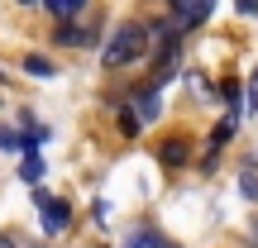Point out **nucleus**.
I'll list each match as a JSON object with an SVG mask.
<instances>
[{
	"label": "nucleus",
	"instance_id": "nucleus-17",
	"mask_svg": "<svg viewBox=\"0 0 258 248\" xmlns=\"http://www.w3.org/2000/svg\"><path fill=\"white\" fill-rule=\"evenodd\" d=\"M24 5H34V0H24Z\"/></svg>",
	"mask_w": 258,
	"mask_h": 248
},
{
	"label": "nucleus",
	"instance_id": "nucleus-11",
	"mask_svg": "<svg viewBox=\"0 0 258 248\" xmlns=\"http://www.w3.org/2000/svg\"><path fill=\"white\" fill-rule=\"evenodd\" d=\"M82 5H86V0H48V10H53V15H62V19H67V15H77Z\"/></svg>",
	"mask_w": 258,
	"mask_h": 248
},
{
	"label": "nucleus",
	"instance_id": "nucleus-6",
	"mask_svg": "<svg viewBox=\"0 0 258 248\" xmlns=\"http://www.w3.org/2000/svg\"><path fill=\"white\" fill-rule=\"evenodd\" d=\"M91 34H96L91 24H62L57 29V43H91Z\"/></svg>",
	"mask_w": 258,
	"mask_h": 248
},
{
	"label": "nucleus",
	"instance_id": "nucleus-14",
	"mask_svg": "<svg viewBox=\"0 0 258 248\" xmlns=\"http://www.w3.org/2000/svg\"><path fill=\"white\" fill-rule=\"evenodd\" d=\"M249 110H253V115H258V72H253V76H249Z\"/></svg>",
	"mask_w": 258,
	"mask_h": 248
},
{
	"label": "nucleus",
	"instance_id": "nucleus-12",
	"mask_svg": "<svg viewBox=\"0 0 258 248\" xmlns=\"http://www.w3.org/2000/svg\"><path fill=\"white\" fill-rule=\"evenodd\" d=\"M24 72H34V76H53V62H48V57H24Z\"/></svg>",
	"mask_w": 258,
	"mask_h": 248
},
{
	"label": "nucleus",
	"instance_id": "nucleus-7",
	"mask_svg": "<svg viewBox=\"0 0 258 248\" xmlns=\"http://www.w3.org/2000/svg\"><path fill=\"white\" fill-rule=\"evenodd\" d=\"M230 138H234V115H225V120L211 129V153H215L220 143H230Z\"/></svg>",
	"mask_w": 258,
	"mask_h": 248
},
{
	"label": "nucleus",
	"instance_id": "nucleus-15",
	"mask_svg": "<svg viewBox=\"0 0 258 248\" xmlns=\"http://www.w3.org/2000/svg\"><path fill=\"white\" fill-rule=\"evenodd\" d=\"M234 5H239V15H249V19L258 15V0H234Z\"/></svg>",
	"mask_w": 258,
	"mask_h": 248
},
{
	"label": "nucleus",
	"instance_id": "nucleus-5",
	"mask_svg": "<svg viewBox=\"0 0 258 248\" xmlns=\"http://www.w3.org/2000/svg\"><path fill=\"white\" fill-rule=\"evenodd\" d=\"M158 157H163V167H182L186 162V143L182 138H167V143L158 148Z\"/></svg>",
	"mask_w": 258,
	"mask_h": 248
},
{
	"label": "nucleus",
	"instance_id": "nucleus-10",
	"mask_svg": "<svg viewBox=\"0 0 258 248\" xmlns=\"http://www.w3.org/2000/svg\"><path fill=\"white\" fill-rule=\"evenodd\" d=\"M139 129H144V124H139V115L129 110V105H120V134H124V138H134Z\"/></svg>",
	"mask_w": 258,
	"mask_h": 248
},
{
	"label": "nucleus",
	"instance_id": "nucleus-4",
	"mask_svg": "<svg viewBox=\"0 0 258 248\" xmlns=\"http://www.w3.org/2000/svg\"><path fill=\"white\" fill-rule=\"evenodd\" d=\"M158 91L153 86H134V115H139V124H148V120H158Z\"/></svg>",
	"mask_w": 258,
	"mask_h": 248
},
{
	"label": "nucleus",
	"instance_id": "nucleus-13",
	"mask_svg": "<svg viewBox=\"0 0 258 248\" xmlns=\"http://www.w3.org/2000/svg\"><path fill=\"white\" fill-rule=\"evenodd\" d=\"M239 186H244V196H249V201H258V177H253V172H244Z\"/></svg>",
	"mask_w": 258,
	"mask_h": 248
},
{
	"label": "nucleus",
	"instance_id": "nucleus-16",
	"mask_svg": "<svg viewBox=\"0 0 258 248\" xmlns=\"http://www.w3.org/2000/svg\"><path fill=\"white\" fill-rule=\"evenodd\" d=\"M0 248H15V243H10V239H5V234H0Z\"/></svg>",
	"mask_w": 258,
	"mask_h": 248
},
{
	"label": "nucleus",
	"instance_id": "nucleus-2",
	"mask_svg": "<svg viewBox=\"0 0 258 248\" xmlns=\"http://www.w3.org/2000/svg\"><path fill=\"white\" fill-rule=\"evenodd\" d=\"M38 215H43V229L48 234H62L72 224V205L57 201V196H38Z\"/></svg>",
	"mask_w": 258,
	"mask_h": 248
},
{
	"label": "nucleus",
	"instance_id": "nucleus-1",
	"mask_svg": "<svg viewBox=\"0 0 258 248\" xmlns=\"http://www.w3.org/2000/svg\"><path fill=\"white\" fill-rule=\"evenodd\" d=\"M139 53H148V29H144V24H120V29L110 34V43H105L101 57H105L110 67H124V62H134Z\"/></svg>",
	"mask_w": 258,
	"mask_h": 248
},
{
	"label": "nucleus",
	"instance_id": "nucleus-8",
	"mask_svg": "<svg viewBox=\"0 0 258 248\" xmlns=\"http://www.w3.org/2000/svg\"><path fill=\"white\" fill-rule=\"evenodd\" d=\"M19 177H24L29 186H34V182H43V157H38V153H29V157H24V167H19Z\"/></svg>",
	"mask_w": 258,
	"mask_h": 248
},
{
	"label": "nucleus",
	"instance_id": "nucleus-9",
	"mask_svg": "<svg viewBox=\"0 0 258 248\" xmlns=\"http://www.w3.org/2000/svg\"><path fill=\"white\" fill-rule=\"evenodd\" d=\"M129 248H177V243L163 239V234H134V239H129Z\"/></svg>",
	"mask_w": 258,
	"mask_h": 248
},
{
	"label": "nucleus",
	"instance_id": "nucleus-3",
	"mask_svg": "<svg viewBox=\"0 0 258 248\" xmlns=\"http://www.w3.org/2000/svg\"><path fill=\"white\" fill-rule=\"evenodd\" d=\"M172 10H177V24L191 29V24H206V19H211L215 0H172Z\"/></svg>",
	"mask_w": 258,
	"mask_h": 248
}]
</instances>
